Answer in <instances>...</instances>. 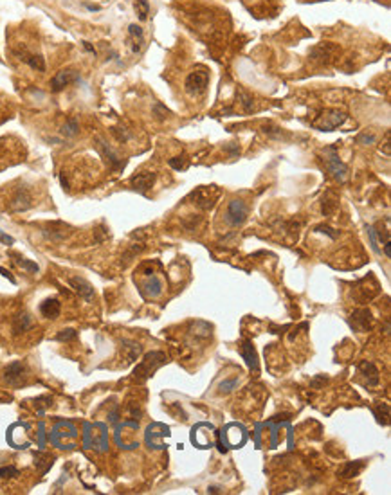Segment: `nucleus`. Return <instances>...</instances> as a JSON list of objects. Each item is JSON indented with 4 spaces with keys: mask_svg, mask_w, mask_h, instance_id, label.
I'll return each mask as SVG.
<instances>
[{
    "mask_svg": "<svg viewBox=\"0 0 391 495\" xmlns=\"http://www.w3.org/2000/svg\"><path fill=\"white\" fill-rule=\"evenodd\" d=\"M207 81H209V76L204 71H195L191 72L188 78H186V90L190 94H202L207 87Z\"/></svg>",
    "mask_w": 391,
    "mask_h": 495,
    "instance_id": "nucleus-8",
    "label": "nucleus"
},
{
    "mask_svg": "<svg viewBox=\"0 0 391 495\" xmlns=\"http://www.w3.org/2000/svg\"><path fill=\"white\" fill-rule=\"evenodd\" d=\"M247 214H249V207L244 200H231L229 206H227V211H225V222L233 225V227H238L247 220Z\"/></svg>",
    "mask_w": 391,
    "mask_h": 495,
    "instance_id": "nucleus-6",
    "label": "nucleus"
},
{
    "mask_svg": "<svg viewBox=\"0 0 391 495\" xmlns=\"http://www.w3.org/2000/svg\"><path fill=\"white\" fill-rule=\"evenodd\" d=\"M31 195H29L27 191L25 189H20L17 193V195L13 196V200H11V211H17V212H20V211H27L29 207H31Z\"/></svg>",
    "mask_w": 391,
    "mask_h": 495,
    "instance_id": "nucleus-16",
    "label": "nucleus"
},
{
    "mask_svg": "<svg viewBox=\"0 0 391 495\" xmlns=\"http://www.w3.org/2000/svg\"><path fill=\"white\" fill-rule=\"evenodd\" d=\"M359 371H361V375H363L364 378H366V382H368V385H371V387H375V385H379V382H380V377H379V369L371 364V362H368V360H363L361 364H359Z\"/></svg>",
    "mask_w": 391,
    "mask_h": 495,
    "instance_id": "nucleus-15",
    "label": "nucleus"
},
{
    "mask_svg": "<svg viewBox=\"0 0 391 495\" xmlns=\"http://www.w3.org/2000/svg\"><path fill=\"white\" fill-rule=\"evenodd\" d=\"M337 196L334 195V193H326V195L323 196V214L324 216H330V214H334L335 212V209H337Z\"/></svg>",
    "mask_w": 391,
    "mask_h": 495,
    "instance_id": "nucleus-22",
    "label": "nucleus"
},
{
    "mask_svg": "<svg viewBox=\"0 0 391 495\" xmlns=\"http://www.w3.org/2000/svg\"><path fill=\"white\" fill-rule=\"evenodd\" d=\"M263 132L267 135H270V137H276V139H281L283 137V132L279 128H270V126H263Z\"/></svg>",
    "mask_w": 391,
    "mask_h": 495,
    "instance_id": "nucleus-35",
    "label": "nucleus"
},
{
    "mask_svg": "<svg viewBox=\"0 0 391 495\" xmlns=\"http://www.w3.org/2000/svg\"><path fill=\"white\" fill-rule=\"evenodd\" d=\"M155 182V173H137L130 178V186L139 193H146Z\"/></svg>",
    "mask_w": 391,
    "mask_h": 495,
    "instance_id": "nucleus-12",
    "label": "nucleus"
},
{
    "mask_svg": "<svg viewBox=\"0 0 391 495\" xmlns=\"http://www.w3.org/2000/svg\"><path fill=\"white\" fill-rule=\"evenodd\" d=\"M375 416H377V422L380 425H388V418H390V405L386 403L384 405V414H382V405H379L375 409Z\"/></svg>",
    "mask_w": 391,
    "mask_h": 495,
    "instance_id": "nucleus-28",
    "label": "nucleus"
},
{
    "mask_svg": "<svg viewBox=\"0 0 391 495\" xmlns=\"http://www.w3.org/2000/svg\"><path fill=\"white\" fill-rule=\"evenodd\" d=\"M363 468H364V463L363 461L346 463V465H344V467L339 470V475H341L342 479H352V477H355V475H359Z\"/></svg>",
    "mask_w": 391,
    "mask_h": 495,
    "instance_id": "nucleus-19",
    "label": "nucleus"
},
{
    "mask_svg": "<svg viewBox=\"0 0 391 495\" xmlns=\"http://www.w3.org/2000/svg\"><path fill=\"white\" fill-rule=\"evenodd\" d=\"M242 356L245 358L247 366L256 371V369H258L256 353H254V350H252V346H251V342H249V340H245V342H244V346H242Z\"/></svg>",
    "mask_w": 391,
    "mask_h": 495,
    "instance_id": "nucleus-20",
    "label": "nucleus"
},
{
    "mask_svg": "<svg viewBox=\"0 0 391 495\" xmlns=\"http://www.w3.org/2000/svg\"><path fill=\"white\" fill-rule=\"evenodd\" d=\"M384 153L390 155V134H386V142H384Z\"/></svg>",
    "mask_w": 391,
    "mask_h": 495,
    "instance_id": "nucleus-38",
    "label": "nucleus"
},
{
    "mask_svg": "<svg viewBox=\"0 0 391 495\" xmlns=\"http://www.w3.org/2000/svg\"><path fill=\"white\" fill-rule=\"evenodd\" d=\"M337 54H339V47L330 44V42H323V44H319L310 49V58L314 61H318V63H324V65H328Z\"/></svg>",
    "mask_w": 391,
    "mask_h": 495,
    "instance_id": "nucleus-7",
    "label": "nucleus"
},
{
    "mask_svg": "<svg viewBox=\"0 0 391 495\" xmlns=\"http://www.w3.org/2000/svg\"><path fill=\"white\" fill-rule=\"evenodd\" d=\"M155 112H157V116L161 117V119H162V117H166L168 114H170V110H168V108H164L161 103H157V105H155Z\"/></svg>",
    "mask_w": 391,
    "mask_h": 495,
    "instance_id": "nucleus-36",
    "label": "nucleus"
},
{
    "mask_svg": "<svg viewBox=\"0 0 391 495\" xmlns=\"http://www.w3.org/2000/svg\"><path fill=\"white\" fill-rule=\"evenodd\" d=\"M24 61H25L31 69L38 71V72H44L45 71V60L40 54H27L24 58Z\"/></svg>",
    "mask_w": 391,
    "mask_h": 495,
    "instance_id": "nucleus-24",
    "label": "nucleus"
},
{
    "mask_svg": "<svg viewBox=\"0 0 391 495\" xmlns=\"http://www.w3.org/2000/svg\"><path fill=\"white\" fill-rule=\"evenodd\" d=\"M355 141H357L359 144H373L375 141H377V137H375L373 134H361Z\"/></svg>",
    "mask_w": 391,
    "mask_h": 495,
    "instance_id": "nucleus-32",
    "label": "nucleus"
},
{
    "mask_svg": "<svg viewBox=\"0 0 391 495\" xmlns=\"http://www.w3.org/2000/svg\"><path fill=\"white\" fill-rule=\"evenodd\" d=\"M303 2H319V0H303Z\"/></svg>",
    "mask_w": 391,
    "mask_h": 495,
    "instance_id": "nucleus-43",
    "label": "nucleus"
},
{
    "mask_svg": "<svg viewBox=\"0 0 391 495\" xmlns=\"http://www.w3.org/2000/svg\"><path fill=\"white\" fill-rule=\"evenodd\" d=\"M4 400H11V396L6 395V393H0V401H4Z\"/></svg>",
    "mask_w": 391,
    "mask_h": 495,
    "instance_id": "nucleus-41",
    "label": "nucleus"
},
{
    "mask_svg": "<svg viewBox=\"0 0 391 495\" xmlns=\"http://www.w3.org/2000/svg\"><path fill=\"white\" fill-rule=\"evenodd\" d=\"M344 121H346V114H344V112L337 110V108H328V110H324L312 124H314V128L321 130V132H332V130L339 128Z\"/></svg>",
    "mask_w": 391,
    "mask_h": 495,
    "instance_id": "nucleus-2",
    "label": "nucleus"
},
{
    "mask_svg": "<svg viewBox=\"0 0 391 495\" xmlns=\"http://www.w3.org/2000/svg\"><path fill=\"white\" fill-rule=\"evenodd\" d=\"M162 364H166V355H164V353H161V351H151V353H148V355L145 356V360L135 367V371H134L135 380L143 382V380L150 378L151 375L155 373Z\"/></svg>",
    "mask_w": 391,
    "mask_h": 495,
    "instance_id": "nucleus-1",
    "label": "nucleus"
},
{
    "mask_svg": "<svg viewBox=\"0 0 391 495\" xmlns=\"http://www.w3.org/2000/svg\"><path fill=\"white\" fill-rule=\"evenodd\" d=\"M123 355H124V358H126V362H134L135 358L141 355V346L135 344V342H124Z\"/></svg>",
    "mask_w": 391,
    "mask_h": 495,
    "instance_id": "nucleus-23",
    "label": "nucleus"
},
{
    "mask_svg": "<svg viewBox=\"0 0 391 495\" xmlns=\"http://www.w3.org/2000/svg\"><path fill=\"white\" fill-rule=\"evenodd\" d=\"M76 330L73 328H67V330H62L60 333L56 335V340H60V342H67V340H74L76 339Z\"/></svg>",
    "mask_w": 391,
    "mask_h": 495,
    "instance_id": "nucleus-29",
    "label": "nucleus"
},
{
    "mask_svg": "<svg viewBox=\"0 0 391 495\" xmlns=\"http://www.w3.org/2000/svg\"><path fill=\"white\" fill-rule=\"evenodd\" d=\"M78 132H79V124L74 117H71L62 128V134L65 135V137H74V135H78Z\"/></svg>",
    "mask_w": 391,
    "mask_h": 495,
    "instance_id": "nucleus-25",
    "label": "nucleus"
},
{
    "mask_svg": "<svg viewBox=\"0 0 391 495\" xmlns=\"http://www.w3.org/2000/svg\"><path fill=\"white\" fill-rule=\"evenodd\" d=\"M218 198V189L215 186H200L191 193V200L193 204L200 207V209H211Z\"/></svg>",
    "mask_w": 391,
    "mask_h": 495,
    "instance_id": "nucleus-4",
    "label": "nucleus"
},
{
    "mask_svg": "<svg viewBox=\"0 0 391 495\" xmlns=\"http://www.w3.org/2000/svg\"><path fill=\"white\" fill-rule=\"evenodd\" d=\"M112 132L116 134V137H118L119 141H126V139H128V137H130V135L126 134L124 130H123V132H121V128H114V130H112Z\"/></svg>",
    "mask_w": 391,
    "mask_h": 495,
    "instance_id": "nucleus-37",
    "label": "nucleus"
},
{
    "mask_svg": "<svg viewBox=\"0 0 391 495\" xmlns=\"http://www.w3.org/2000/svg\"><path fill=\"white\" fill-rule=\"evenodd\" d=\"M71 233H73L71 227L63 222H52L44 229V236L50 241H63L65 238H69Z\"/></svg>",
    "mask_w": 391,
    "mask_h": 495,
    "instance_id": "nucleus-9",
    "label": "nucleus"
},
{
    "mask_svg": "<svg viewBox=\"0 0 391 495\" xmlns=\"http://www.w3.org/2000/svg\"><path fill=\"white\" fill-rule=\"evenodd\" d=\"M96 142H98V148H99L101 155L105 157L106 162H108V166H110L112 169H121V167L124 166V162L121 161V159H119L116 153H114V150H112L110 146L106 144L105 141H103V139H96Z\"/></svg>",
    "mask_w": 391,
    "mask_h": 495,
    "instance_id": "nucleus-14",
    "label": "nucleus"
},
{
    "mask_svg": "<svg viewBox=\"0 0 391 495\" xmlns=\"http://www.w3.org/2000/svg\"><path fill=\"white\" fill-rule=\"evenodd\" d=\"M60 310H62V305L58 299H45L42 305H40V312L42 315L47 319H56L60 315Z\"/></svg>",
    "mask_w": 391,
    "mask_h": 495,
    "instance_id": "nucleus-18",
    "label": "nucleus"
},
{
    "mask_svg": "<svg viewBox=\"0 0 391 495\" xmlns=\"http://www.w3.org/2000/svg\"><path fill=\"white\" fill-rule=\"evenodd\" d=\"M31 324H33V321H31V317H29L27 313H20V315H17V319H15L13 331H15V335H20V333H24V331H27V330L31 328Z\"/></svg>",
    "mask_w": 391,
    "mask_h": 495,
    "instance_id": "nucleus-21",
    "label": "nucleus"
},
{
    "mask_svg": "<svg viewBox=\"0 0 391 495\" xmlns=\"http://www.w3.org/2000/svg\"><path fill=\"white\" fill-rule=\"evenodd\" d=\"M83 47H85V49H87V50H89V52H92V54H96L94 47H92V45H90L89 42H83Z\"/></svg>",
    "mask_w": 391,
    "mask_h": 495,
    "instance_id": "nucleus-40",
    "label": "nucleus"
},
{
    "mask_svg": "<svg viewBox=\"0 0 391 495\" xmlns=\"http://www.w3.org/2000/svg\"><path fill=\"white\" fill-rule=\"evenodd\" d=\"M350 324L359 331H368L371 328V313L369 310H355L350 317Z\"/></svg>",
    "mask_w": 391,
    "mask_h": 495,
    "instance_id": "nucleus-13",
    "label": "nucleus"
},
{
    "mask_svg": "<svg viewBox=\"0 0 391 495\" xmlns=\"http://www.w3.org/2000/svg\"><path fill=\"white\" fill-rule=\"evenodd\" d=\"M78 79V72L76 71H73V69H65V71H60V72L56 74L54 78L50 79V89H52V92H60V90H63L67 85H71V83H74Z\"/></svg>",
    "mask_w": 391,
    "mask_h": 495,
    "instance_id": "nucleus-10",
    "label": "nucleus"
},
{
    "mask_svg": "<svg viewBox=\"0 0 391 495\" xmlns=\"http://www.w3.org/2000/svg\"><path fill=\"white\" fill-rule=\"evenodd\" d=\"M4 380L13 387H22L27 382V367L24 362H13L4 369Z\"/></svg>",
    "mask_w": 391,
    "mask_h": 495,
    "instance_id": "nucleus-5",
    "label": "nucleus"
},
{
    "mask_svg": "<svg viewBox=\"0 0 391 495\" xmlns=\"http://www.w3.org/2000/svg\"><path fill=\"white\" fill-rule=\"evenodd\" d=\"M2 239H4V241H7V243H13V239L7 238V236H2Z\"/></svg>",
    "mask_w": 391,
    "mask_h": 495,
    "instance_id": "nucleus-42",
    "label": "nucleus"
},
{
    "mask_svg": "<svg viewBox=\"0 0 391 495\" xmlns=\"http://www.w3.org/2000/svg\"><path fill=\"white\" fill-rule=\"evenodd\" d=\"M170 166L173 167V169H177V171H180V169H186V167H188V159H186L184 155H182V157H175V159H170Z\"/></svg>",
    "mask_w": 391,
    "mask_h": 495,
    "instance_id": "nucleus-30",
    "label": "nucleus"
},
{
    "mask_svg": "<svg viewBox=\"0 0 391 495\" xmlns=\"http://www.w3.org/2000/svg\"><path fill=\"white\" fill-rule=\"evenodd\" d=\"M324 161H326V167H328L330 175L337 180V182H346L348 178V166L344 162H341V159L337 157V150L335 146H330L324 150Z\"/></svg>",
    "mask_w": 391,
    "mask_h": 495,
    "instance_id": "nucleus-3",
    "label": "nucleus"
},
{
    "mask_svg": "<svg viewBox=\"0 0 391 495\" xmlns=\"http://www.w3.org/2000/svg\"><path fill=\"white\" fill-rule=\"evenodd\" d=\"M0 274H2V276H6V278L9 279V281H11V283H15V278H13L11 274L7 272V270H4V268H0Z\"/></svg>",
    "mask_w": 391,
    "mask_h": 495,
    "instance_id": "nucleus-39",
    "label": "nucleus"
},
{
    "mask_svg": "<svg viewBox=\"0 0 391 495\" xmlns=\"http://www.w3.org/2000/svg\"><path fill=\"white\" fill-rule=\"evenodd\" d=\"M15 475H18V470L15 467L0 468V479H9V477H15Z\"/></svg>",
    "mask_w": 391,
    "mask_h": 495,
    "instance_id": "nucleus-31",
    "label": "nucleus"
},
{
    "mask_svg": "<svg viewBox=\"0 0 391 495\" xmlns=\"http://www.w3.org/2000/svg\"><path fill=\"white\" fill-rule=\"evenodd\" d=\"M238 97L242 99V105H244V108H245V110H251V108H252V99H251V97H249L245 92H238Z\"/></svg>",
    "mask_w": 391,
    "mask_h": 495,
    "instance_id": "nucleus-34",
    "label": "nucleus"
},
{
    "mask_svg": "<svg viewBox=\"0 0 391 495\" xmlns=\"http://www.w3.org/2000/svg\"><path fill=\"white\" fill-rule=\"evenodd\" d=\"M69 284L73 286V290L76 292V294L81 297V299H85V301H92L96 297V292H94V288H92V284L87 281V279H83V278H71L69 279Z\"/></svg>",
    "mask_w": 391,
    "mask_h": 495,
    "instance_id": "nucleus-11",
    "label": "nucleus"
},
{
    "mask_svg": "<svg viewBox=\"0 0 391 495\" xmlns=\"http://www.w3.org/2000/svg\"><path fill=\"white\" fill-rule=\"evenodd\" d=\"M15 263L17 265H20L22 268H25V270H29V272H38L40 268H38V265L36 263H33V261H29V259H25V258H22V256H15Z\"/></svg>",
    "mask_w": 391,
    "mask_h": 495,
    "instance_id": "nucleus-27",
    "label": "nucleus"
},
{
    "mask_svg": "<svg viewBox=\"0 0 391 495\" xmlns=\"http://www.w3.org/2000/svg\"><path fill=\"white\" fill-rule=\"evenodd\" d=\"M135 13H137V17L139 20H146L148 15H150V4H148V0H135Z\"/></svg>",
    "mask_w": 391,
    "mask_h": 495,
    "instance_id": "nucleus-26",
    "label": "nucleus"
},
{
    "mask_svg": "<svg viewBox=\"0 0 391 495\" xmlns=\"http://www.w3.org/2000/svg\"><path fill=\"white\" fill-rule=\"evenodd\" d=\"M236 384H238V380H236V378L235 380H227V382H222V384L218 385V389H220V393H229V391L233 389Z\"/></svg>",
    "mask_w": 391,
    "mask_h": 495,
    "instance_id": "nucleus-33",
    "label": "nucleus"
},
{
    "mask_svg": "<svg viewBox=\"0 0 391 495\" xmlns=\"http://www.w3.org/2000/svg\"><path fill=\"white\" fill-rule=\"evenodd\" d=\"M128 34H130V47H132V52H141V49H143V44H145V34H143V29L139 27V25H135V24H132L128 27Z\"/></svg>",
    "mask_w": 391,
    "mask_h": 495,
    "instance_id": "nucleus-17",
    "label": "nucleus"
}]
</instances>
